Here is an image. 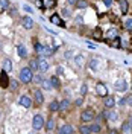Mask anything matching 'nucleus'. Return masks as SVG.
Returning a JSON list of instances; mask_svg holds the SVG:
<instances>
[{
  "instance_id": "29",
  "label": "nucleus",
  "mask_w": 132,
  "mask_h": 134,
  "mask_svg": "<svg viewBox=\"0 0 132 134\" xmlns=\"http://www.w3.org/2000/svg\"><path fill=\"white\" fill-rule=\"evenodd\" d=\"M124 29L132 31V18H126V20H124Z\"/></svg>"
},
{
  "instance_id": "23",
  "label": "nucleus",
  "mask_w": 132,
  "mask_h": 134,
  "mask_svg": "<svg viewBox=\"0 0 132 134\" xmlns=\"http://www.w3.org/2000/svg\"><path fill=\"white\" fill-rule=\"evenodd\" d=\"M33 47H35L37 53H43V50H44V46H43L41 43H37V41H33Z\"/></svg>"
},
{
  "instance_id": "22",
  "label": "nucleus",
  "mask_w": 132,
  "mask_h": 134,
  "mask_svg": "<svg viewBox=\"0 0 132 134\" xmlns=\"http://www.w3.org/2000/svg\"><path fill=\"white\" fill-rule=\"evenodd\" d=\"M43 53H44L46 57H50V55H53V53H55V47H49V46H46L44 50H43Z\"/></svg>"
},
{
  "instance_id": "48",
  "label": "nucleus",
  "mask_w": 132,
  "mask_h": 134,
  "mask_svg": "<svg viewBox=\"0 0 132 134\" xmlns=\"http://www.w3.org/2000/svg\"><path fill=\"white\" fill-rule=\"evenodd\" d=\"M77 0H68V3H76Z\"/></svg>"
},
{
  "instance_id": "2",
  "label": "nucleus",
  "mask_w": 132,
  "mask_h": 134,
  "mask_svg": "<svg viewBox=\"0 0 132 134\" xmlns=\"http://www.w3.org/2000/svg\"><path fill=\"white\" fill-rule=\"evenodd\" d=\"M32 125H33V130H41L43 126H44V119H43V116L37 114L32 120Z\"/></svg>"
},
{
  "instance_id": "51",
  "label": "nucleus",
  "mask_w": 132,
  "mask_h": 134,
  "mask_svg": "<svg viewBox=\"0 0 132 134\" xmlns=\"http://www.w3.org/2000/svg\"><path fill=\"white\" fill-rule=\"evenodd\" d=\"M31 134H33V133H31Z\"/></svg>"
},
{
  "instance_id": "3",
  "label": "nucleus",
  "mask_w": 132,
  "mask_h": 134,
  "mask_svg": "<svg viewBox=\"0 0 132 134\" xmlns=\"http://www.w3.org/2000/svg\"><path fill=\"white\" fill-rule=\"evenodd\" d=\"M9 76L6 75V70H3L2 73H0V87L2 88H8L9 87Z\"/></svg>"
},
{
  "instance_id": "44",
  "label": "nucleus",
  "mask_w": 132,
  "mask_h": 134,
  "mask_svg": "<svg viewBox=\"0 0 132 134\" xmlns=\"http://www.w3.org/2000/svg\"><path fill=\"white\" fill-rule=\"evenodd\" d=\"M62 72H64V69H62V67H58V69H56V73H58V75H61Z\"/></svg>"
},
{
  "instance_id": "30",
  "label": "nucleus",
  "mask_w": 132,
  "mask_h": 134,
  "mask_svg": "<svg viewBox=\"0 0 132 134\" xmlns=\"http://www.w3.org/2000/svg\"><path fill=\"white\" fill-rule=\"evenodd\" d=\"M43 88H46V90H52L53 88V85H52V82H50V79L49 81H43Z\"/></svg>"
},
{
  "instance_id": "15",
  "label": "nucleus",
  "mask_w": 132,
  "mask_h": 134,
  "mask_svg": "<svg viewBox=\"0 0 132 134\" xmlns=\"http://www.w3.org/2000/svg\"><path fill=\"white\" fill-rule=\"evenodd\" d=\"M106 99H105V107L106 108H112L114 105H116V100H114V98L112 96H105Z\"/></svg>"
},
{
  "instance_id": "8",
  "label": "nucleus",
  "mask_w": 132,
  "mask_h": 134,
  "mask_svg": "<svg viewBox=\"0 0 132 134\" xmlns=\"http://www.w3.org/2000/svg\"><path fill=\"white\" fill-rule=\"evenodd\" d=\"M114 87H116L117 92H124V90L128 88V84H126V81H124V79H118Z\"/></svg>"
},
{
  "instance_id": "26",
  "label": "nucleus",
  "mask_w": 132,
  "mask_h": 134,
  "mask_svg": "<svg viewBox=\"0 0 132 134\" xmlns=\"http://www.w3.org/2000/svg\"><path fill=\"white\" fill-rule=\"evenodd\" d=\"M50 82H52V85H53V88H59V85H61L58 76H53V78L50 79Z\"/></svg>"
},
{
  "instance_id": "17",
  "label": "nucleus",
  "mask_w": 132,
  "mask_h": 134,
  "mask_svg": "<svg viewBox=\"0 0 132 134\" xmlns=\"http://www.w3.org/2000/svg\"><path fill=\"white\" fill-rule=\"evenodd\" d=\"M33 94H35V100H37V104H43L44 98H43L41 90H33Z\"/></svg>"
},
{
  "instance_id": "33",
  "label": "nucleus",
  "mask_w": 132,
  "mask_h": 134,
  "mask_svg": "<svg viewBox=\"0 0 132 134\" xmlns=\"http://www.w3.org/2000/svg\"><path fill=\"white\" fill-rule=\"evenodd\" d=\"M111 46H112V47H120V46H122V40H120L118 37L114 38V41L111 43Z\"/></svg>"
},
{
  "instance_id": "41",
  "label": "nucleus",
  "mask_w": 132,
  "mask_h": 134,
  "mask_svg": "<svg viewBox=\"0 0 132 134\" xmlns=\"http://www.w3.org/2000/svg\"><path fill=\"white\" fill-rule=\"evenodd\" d=\"M62 14H64V17H70V15H71V14H70V11H68L67 8L62 9Z\"/></svg>"
},
{
  "instance_id": "37",
  "label": "nucleus",
  "mask_w": 132,
  "mask_h": 134,
  "mask_svg": "<svg viewBox=\"0 0 132 134\" xmlns=\"http://www.w3.org/2000/svg\"><path fill=\"white\" fill-rule=\"evenodd\" d=\"M33 81H35L37 84H43V78L40 75H35L33 76Z\"/></svg>"
},
{
  "instance_id": "45",
  "label": "nucleus",
  "mask_w": 132,
  "mask_h": 134,
  "mask_svg": "<svg viewBox=\"0 0 132 134\" xmlns=\"http://www.w3.org/2000/svg\"><path fill=\"white\" fill-rule=\"evenodd\" d=\"M126 104V99H120L118 100V105H124Z\"/></svg>"
},
{
  "instance_id": "47",
  "label": "nucleus",
  "mask_w": 132,
  "mask_h": 134,
  "mask_svg": "<svg viewBox=\"0 0 132 134\" xmlns=\"http://www.w3.org/2000/svg\"><path fill=\"white\" fill-rule=\"evenodd\" d=\"M109 134H118V131L117 130H109Z\"/></svg>"
},
{
  "instance_id": "46",
  "label": "nucleus",
  "mask_w": 132,
  "mask_h": 134,
  "mask_svg": "<svg viewBox=\"0 0 132 134\" xmlns=\"http://www.w3.org/2000/svg\"><path fill=\"white\" fill-rule=\"evenodd\" d=\"M23 9H25V11H27V12H32V9L29 8V6H23Z\"/></svg>"
},
{
  "instance_id": "4",
  "label": "nucleus",
  "mask_w": 132,
  "mask_h": 134,
  "mask_svg": "<svg viewBox=\"0 0 132 134\" xmlns=\"http://www.w3.org/2000/svg\"><path fill=\"white\" fill-rule=\"evenodd\" d=\"M81 119H82L83 122H88V120H93L94 119V111L91 108H87L82 111V114H81Z\"/></svg>"
},
{
  "instance_id": "34",
  "label": "nucleus",
  "mask_w": 132,
  "mask_h": 134,
  "mask_svg": "<svg viewBox=\"0 0 132 134\" xmlns=\"http://www.w3.org/2000/svg\"><path fill=\"white\" fill-rule=\"evenodd\" d=\"M74 63H76L77 66L81 67V66H82V64H83V57H82V55H77V57L74 58Z\"/></svg>"
},
{
  "instance_id": "6",
  "label": "nucleus",
  "mask_w": 132,
  "mask_h": 134,
  "mask_svg": "<svg viewBox=\"0 0 132 134\" xmlns=\"http://www.w3.org/2000/svg\"><path fill=\"white\" fill-rule=\"evenodd\" d=\"M50 21L53 23V25H56V26H61V27H65V23L61 20V17L58 15V14H53V15L50 17Z\"/></svg>"
},
{
  "instance_id": "31",
  "label": "nucleus",
  "mask_w": 132,
  "mask_h": 134,
  "mask_svg": "<svg viewBox=\"0 0 132 134\" xmlns=\"http://www.w3.org/2000/svg\"><path fill=\"white\" fill-rule=\"evenodd\" d=\"M46 128H47L49 131H52V130L55 128V120H53V119H49V120H47V124H46Z\"/></svg>"
},
{
  "instance_id": "24",
  "label": "nucleus",
  "mask_w": 132,
  "mask_h": 134,
  "mask_svg": "<svg viewBox=\"0 0 132 134\" xmlns=\"http://www.w3.org/2000/svg\"><path fill=\"white\" fill-rule=\"evenodd\" d=\"M49 108H50V111H59V102H58V100H53V102H50Z\"/></svg>"
},
{
  "instance_id": "43",
  "label": "nucleus",
  "mask_w": 132,
  "mask_h": 134,
  "mask_svg": "<svg viewBox=\"0 0 132 134\" xmlns=\"http://www.w3.org/2000/svg\"><path fill=\"white\" fill-rule=\"evenodd\" d=\"M103 3H105L106 6H111V3H112V0H103Z\"/></svg>"
},
{
  "instance_id": "19",
  "label": "nucleus",
  "mask_w": 132,
  "mask_h": 134,
  "mask_svg": "<svg viewBox=\"0 0 132 134\" xmlns=\"http://www.w3.org/2000/svg\"><path fill=\"white\" fill-rule=\"evenodd\" d=\"M17 52H18V57H21V58H26L27 57V50H26L25 46H18L17 47Z\"/></svg>"
},
{
  "instance_id": "39",
  "label": "nucleus",
  "mask_w": 132,
  "mask_h": 134,
  "mask_svg": "<svg viewBox=\"0 0 132 134\" xmlns=\"http://www.w3.org/2000/svg\"><path fill=\"white\" fill-rule=\"evenodd\" d=\"M124 99H126V104H128V105H131V107H132V94H129V96H126Z\"/></svg>"
},
{
  "instance_id": "1",
  "label": "nucleus",
  "mask_w": 132,
  "mask_h": 134,
  "mask_svg": "<svg viewBox=\"0 0 132 134\" xmlns=\"http://www.w3.org/2000/svg\"><path fill=\"white\" fill-rule=\"evenodd\" d=\"M33 79V73H32V69L31 67H23L21 70H20V81L21 82H31Z\"/></svg>"
},
{
  "instance_id": "50",
  "label": "nucleus",
  "mask_w": 132,
  "mask_h": 134,
  "mask_svg": "<svg viewBox=\"0 0 132 134\" xmlns=\"http://www.w3.org/2000/svg\"><path fill=\"white\" fill-rule=\"evenodd\" d=\"M0 117H2V114H0Z\"/></svg>"
},
{
  "instance_id": "25",
  "label": "nucleus",
  "mask_w": 132,
  "mask_h": 134,
  "mask_svg": "<svg viewBox=\"0 0 132 134\" xmlns=\"http://www.w3.org/2000/svg\"><path fill=\"white\" fill-rule=\"evenodd\" d=\"M131 128L132 126L129 125V122H124L123 125H122V131H123L124 134H131Z\"/></svg>"
},
{
  "instance_id": "12",
  "label": "nucleus",
  "mask_w": 132,
  "mask_h": 134,
  "mask_svg": "<svg viewBox=\"0 0 132 134\" xmlns=\"http://www.w3.org/2000/svg\"><path fill=\"white\" fill-rule=\"evenodd\" d=\"M118 5H120V12L122 14H128V9H129L128 0H118Z\"/></svg>"
},
{
  "instance_id": "40",
  "label": "nucleus",
  "mask_w": 132,
  "mask_h": 134,
  "mask_svg": "<svg viewBox=\"0 0 132 134\" xmlns=\"http://www.w3.org/2000/svg\"><path fill=\"white\" fill-rule=\"evenodd\" d=\"M87 90H88V88H87V84H82V85H81V93H82V94H85V93H87Z\"/></svg>"
},
{
  "instance_id": "7",
  "label": "nucleus",
  "mask_w": 132,
  "mask_h": 134,
  "mask_svg": "<svg viewBox=\"0 0 132 134\" xmlns=\"http://www.w3.org/2000/svg\"><path fill=\"white\" fill-rule=\"evenodd\" d=\"M21 25H23L25 29H32V27H33V20L31 18V17H23Z\"/></svg>"
},
{
  "instance_id": "28",
  "label": "nucleus",
  "mask_w": 132,
  "mask_h": 134,
  "mask_svg": "<svg viewBox=\"0 0 132 134\" xmlns=\"http://www.w3.org/2000/svg\"><path fill=\"white\" fill-rule=\"evenodd\" d=\"M38 67H40V59H32L31 61V69L32 70H37Z\"/></svg>"
},
{
  "instance_id": "36",
  "label": "nucleus",
  "mask_w": 132,
  "mask_h": 134,
  "mask_svg": "<svg viewBox=\"0 0 132 134\" xmlns=\"http://www.w3.org/2000/svg\"><path fill=\"white\" fill-rule=\"evenodd\" d=\"M9 87H11L12 90H17V87H18V82H17V81H14V79H11V81H9Z\"/></svg>"
},
{
  "instance_id": "9",
  "label": "nucleus",
  "mask_w": 132,
  "mask_h": 134,
  "mask_svg": "<svg viewBox=\"0 0 132 134\" xmlns=\"http://www.w3.org/2000/svg\"><path fill=\"white\" fill-rule=\"evenodd\" d=\"M73 126L68 125V124H65V125H62L61 128H59V133L58 134H73Z\"/></svg>"
},
{
  "instance_id": "32",
  "label": "nucleus",
  "mask_w": 132,
  "mask_h": 134,
  "mask_svg": "<svg viewBox=\"0 0 132 134\" xmlns=\"http://www.w3.org/2000/svg\"><path fill=\"white\" fill-rule=\"evenodd\" d=\"M76 6H77L79 9H83V8H87V6H88V3H87L85 0H81V2L77 0V3H76Z\"/></svg>"
},
{
  "instance_id": "35",
  "label": "nucleus",
  "mask_w": 132,
  "mask_h": 134,
  "mask_svg": "<svg viewBox=\"0 0 132 134\" xmlns=\"http://www.w3.org/2000/svg\"><path fill=\"white\" fill-rule=\"evenodd\" d=\"M0 8L2 9H8L9 8V0H0Z\"/></svg>"
},
{
  "instance_id": "42",
  "label": "nucleus",
  "mask_w": 132,
  "mask_h": 134,
  "mask_svg": "<svg viewBox=\"0 0 132 134\" xmlns=\"http://www.w3.org/2000/svg\"><path fill=\"white\" fill-rule=\"evenodd\" d=\"M97 67V61L96 59H91V69H96Z\"/></svg>"
},
{
  "instance_id": "11",
  "label": "nucleus",
  "mask_w": 132,
  "mask_h": 134,
  "mask_svg": "<svg viewBox=\"0 0 132 134\" xmlns=\"http://www.w3.org/2000/svg\"><path fill=\"white\" fill-rule=\"evenodd\" d=\"M18 102H20V105H23L25 108H29V107L32 105V100H31V98H29V96H21Z\"/></svg>"
},
{
  "instance_id": "49",
  "label": "nucleus",
  "mask_w": 132,
  "mask_h": 134,
  "mask_svg": "<svg viewBox=\"0 0 132 134\" xmlns=\"http://www.w3.org/2000/svg\"><path fill=\"white\" fill-rule=\"evenodd\" d=\"M129 125H131V126H132V116H131V117H129Z\"/></svg>"
},
{
  "instance_id": "13",
  "label": "nucleus",
  "mask_w": 132,
  "mask_h": 134,
  "mask_svg": "<svg viewBox=\"0 0 132 134\" xmlns=\"http://www.w3.org/2000/svg\"><path fill=\"white\" fill-rule=\"evenodd\" d=\"M70 108V100L68 99H62L59 102V111H67Z\"/></svg>"
},
{
  "instance_id": "38",
  "label": "nucleus",
  "mask_w": 132,
  "mask_h": 134,
  "mask_svg": "<svg viewBox=\"0 0 132 134\" xmlns=\"http://www.w3.org/2000/svg\"><path fill=\"white\" fill-rule=\"evenodd\" d=\"M91 131H93V133H99V131H100V126L97 125V124H94V125L91 126Z\"/></svg>"
},
{
  "instance_id": "20",
  "label": "nucleus",
  "mask_w": 132,
  "mask_h": 134,
  "mask_svg": "<svg viewBox=\"0 0 132 134\" xmlns=\"http://www.w3.org/2000/svg\"><path fill=\"white\" fill-rule=\"evenodd\" d=\"M93 37H94L96 40H103V35H102V29H100V27H96V29H94V32H93Z\"/></svg>"
},
{
  "instance_id": "5",
  "label": "nucleus",
  "mask_w": 132,
  "mask_h": 134,
  "mask_svg": "<svg viewBox=\"0 0 132 134\" xmlns=\"http://www.w3.org/2000/svg\"><path fill=\"white\" fill-rule=\"evenodd\" d=\"M96 92H97L99 96H106V94H108V88H106V85H105V84L99 82L97 85H96Z\"/></svg>"
},
{
  "instance_id": "10",
  "label": "nucleus",
  "mask_w": 132,
  "mask_h": 134,
  "mask_svg": "<svg viewBox=\"0 0 132 134\" xmlns=\"http://www.w3.org/2000/svg\"><path fill=\"white\" fill-rule=\"evenodd\" d=\"M117 37H118V31H117L116 27H111V29L106 32V40L108 41L114 40V38H117Z\"/></svg>"
},
{
  "instance_id": "27",
  "label": "nucleus",
  "mask_w": 132,
  "mask_h": 134,
  "mask_svg": "<svg viewBox=\"0 0 132 134\" xmlns=\"http://www.w3.org/2000/svg\"><path fill=\"white\" fill-rule=\"evenodd\" d=\"M79 133H81V134H90L91 133V128H90V126L82 125L81 128H79Z\"/></svg>"
},
{
  "instance_id": "14",
  "label": "nucleus",
  "mask_w": 132,
  "mask_h": 134,
  "mask_svg": "<svg viewBox=\"0 0 132 134\" xmlns=\"http://www.w3.org/2000/svg\"><path fill=\"white\" fill-rule=\"evenodd\" d=\"M49 67H50V64L46 61V59L40 58V67H38V69H40L41 72H47V70H49Z\"/></svg>"
},
{
  "instance_id": "16",
  "label": "nucleus",
  "mask_w": 132,
  "mask_h": 134,
  "mask_svg": "<svg viewBox=\"0 0 132 134\" xmlns=\"http://www.w3.org/2000/svg\"><path fill=\"white\" fill-rule=\"evenodd\" d=\"M43 2V8H55V5H56V0H41Z\"/></svg>"
},
{
  "instance_id": "21",
  "label": "nucleus",
  "mask_w": 132,
  "mask_h": 134,
  "mask_svg": "<svg viewBox=\"0 0 132 134\" xmlns=\"http://www.w3.org/2000/svg\"><path fill=\"white\" fill-rule=\"evenodd\" d=\"M105 117L108 120H116L117 119V113L116 111H105Z\"/></svg>"
},
{
  "instance_id": "18",
  "label": "nucleus",
  "mask_w": 132,
  "mask_h": 134,
  "mask_svg": "<svg viewBox=\"0 0 132 134\" xmlns=\"http://www.w3.org/2000/svg\"><path fill=\"white\" fill-rule=\"evenodd\" d=\"M3 70H6V72H11L12 70V61L11 59H3Z\"/></svg>"
}]
</instances>
